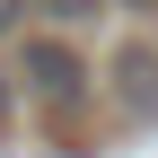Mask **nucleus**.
Listing matches in <instances>:
<instances>
[{"instance_id":"20e7f679","label":"nucleus","mask_w":158,"mask_h":158,"mask_svg":"<svg viewBox=\"0 0 158 158\" xmlns=\"http://www.w3.org/2000/svg\"><path fill=\"white\" fill-rule=\"evenodd\" d=\"M9 27H27V0H0V35Z\"/></svg>"},{"instance_id":"7ed1b4c3","label":"nucleus","mask_w":158,"mask_h":158,"mask_svg":"<svg viewBox=\"0 0 158 158\" xmlns=\"http://www.w3.org/2000/svg\"><path fill=\"white\" fill-rule=\"evenodd\" d=\"M35 18H44V27H88L97 9H106V0H27Z\"/></svg>"},{"instance_id":"f257e3e1","label":"nucleus","mask_w":158,"mask_h":158,"mask_svg":"<svg viewBox=\"0 0 158 158\" xmlns=\"http://www.w3.org/2000/svg\"><path fill=\"white\" fill-rule=\"evenodd\" d=\"M18 79H27V97H35L44 114H62V123L97 97V70L79 62V44H70L62 27H44V35H27V44H18Z\"/></svg>"},{"instance_id":"423d86ee","label":"nucleus","mask_w":158,"mask_h":158,"mask_svg":"<svg viewBox=\"0 0 158 158\" xmlns=\"http://www.w3.org/2000/svg\"><path fill=\"white\" fill-rule=\"evenodd\" d=\"M0 106H9V88H0Z\"/></svg>"},{"instance_id":"39448f33","label":"nucleus","mask_w":158,"mask_h":158,"mask_svg":"<svg viewBox=\"0 0 158 158\" xmlns=\"http://www.w3.org/2000/svg\"><path fill=\"white\" fill-rule=\"evenodd\" d=\"M123 9H132V18H158V0H123Z\"/></svg>"},{"instance_id":"f03ea898","label":"nucleus","mask_w":158,"mask_h":158,"mask_svg":"<svg viewBox=\"0 0 158 158\" xmlns=\"http://www.w3.org/2000/svg\"><path fill=\"white\" fill-rule=\"evenodd\" d=\"M114 97H123V114H158V53L149 44L114 53Z\"/></svg>"}]
</instances>
